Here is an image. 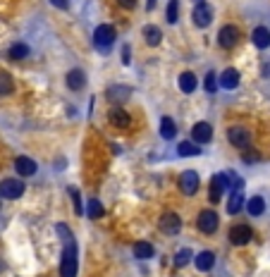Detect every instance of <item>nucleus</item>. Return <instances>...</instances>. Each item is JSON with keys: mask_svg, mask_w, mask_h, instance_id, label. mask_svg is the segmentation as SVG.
Masks as SVG:
<instances>
[{"mask_svg": "<svg viewBox=\"0 0 270 277\" xmlns=\"http://www.w3.org/2000/svg\"><path fill=\"white\" fill-rule=\"evenodd\" d=\"M158 227H160V232L163 234H177L182 229V220H180V215L177 213H165L163 217H160V222H158Z\"/></svg>", "mask_w": 270, "mask_h": 277, "instance_id": "obj_7", "label": "nucleus"}, {"mask_svg": "<svg viewBox=\"0 0 270 277\" xmlns=\"http://www.w3.org/2000/svg\"><path fill=\"white\" fill-rule=\"evenodd\" d=\"M144 38H146V43H148V46H158L160 41H163V34H160V29L158 27H146L144 29Z\"/></svg>", "mask_w": 270, "mask_h": 277, "instance_id": "obj_23", "label": "nucleus"}, {"mask_svg": "<svg viewBox=\"0 0 270 277\" xmlns=\"http://www.w3.org/2000/svg\"><path fill=\"white\" fill-rule=\"evenodd\" d=\"M215 89H218V76H215V72H208L206 74V91L213 93Z\"/></svg>", "mask_w": 270, "mask_h": 277, "instance_id": "obj_34", "label": "nucleus"}, {"mask_svg": "<svg viewBox=\"0 0 270 277\" xmlns=\"http://www.w3.org/2000/svg\"><path fill=\"white\" fill-rule=\"evenodd\" d=\"M14 170H17V174H22V177H31V174H36L38 167H36V163L31 158H24V155H22V158L14 160Z\"/></svg>", "mask_w": 270, "mask_h": 277, "instance_id": "obj_14", "label": "nucleus"}, {"mask_svg": "<svg viewBox=\"0 0 270 277\" xmlns=\"http://www.w3.org/2000/svg\"><path fill=\"white\" fill-rule=\"evenodd\" d=\"M191 138H194V144H208V141H213V127L208 125V122H199V125L191 127Z\"/></svg>", "mask_w": 270, "mask_h": 277, "instance_id": "obj_12", "label": "nucleus"}, {"mask_svg": "<svg viewBox=\"0 0 270 277\" xmlns=\"http://www.w3.org/2000/svg\"><path fill=\"white\" fill-rule=\"evenodd\" d=\"M50 3H53L55 7H60V10H67L69 7V0H50Z\"/></svg>", "mask_w": 270, "mask_h": 277, "instance_id": "obj_37", "label": "nucleus"}, {"mask_svg": "<svg viewBox=\"0 0 270 277\" xmlns=\"http://www.w3.org/2000/svg\"><path fill=\"white\" fill-rule=\"evenodd\" d=\"M218 43H220L222 48H235L237 43H239V29L232 27V24H227V27L220 29V34H218Z\"/></svg>", "mask_w": 270, "mask_h": 277, "instance_id": "obj_8", "label": "nucleus"}, {"mask_svg": "<svg viewBox=\"0 0 270 277\" xmlns=\"http://www.w3.org/2000/svg\"><path fill=\"white\" fill-rule=\"evenodd\" d=\"M86 215H89V217H101V215H103V206L93 199V201H89V206H86Z\"/></svg>", "mask_w": 270, "mask_h": 277, "instance_id": "obj_32", "label": "nucleus"}, {"mask_svg": "<svg viewBox=\"0 0 270 277\" xmlns=\"http://www.w3.org/2000/svg\"><path fill=\"white\" fill-rule=\"evenodd\" d=\"M225 189H227V174H213V180H210V191H208V199L213 203H218L225 194Z\"/></svg>", "mask_w": 270, "mask_h": 277, "instance_id": "obj_9", "label": "nucleus"}, {"mask_svg": "<svg viewBox=\"0 0 270 277\" xmlns=\"http://www.w3.org/2000/svg\"><path fill=\"white\" fill-rule=\"evenodd\" d=\"M199 229H201L203 234H213L215 229H218V225H220V217H218V213L215 210H203L201 215H199Z\"/></svg>", "mask_w": 270, "mask_h": 277, "instance_id": "obj_6", "label": "nucleus"}, {"mask_svg": "<svg viewBox=\"0 0 270 277\" xmlns=\"http://www.w3.org/2000/svg\"><path fill=\"white\" fill-rule=\"evenodd\" d=\"M67 191H69V196H72L74 210H76V213H82V194H79V189H76V187H69Z\"/></svg>", "mask_w": 270, "mask_h": 277, "instance_id": "obj_33", "label": "nucleus"}, {"mask_svg": "<svg viewBox=\"0 0 270 277\" xmlns=\"http://www.w3.org/2000/svg\"><path fill=\"white\" fill-rule=\"evenodd\" d=\"M189 261H191V251H189V249H182L180 253L172 258V265H175V268H184Z\"/></svg>", "mask_w": 270, "mask_h": 277, "instance_id": "obj_29", "label": "nucleus"}, {"mask_svg": "<svg viewBox=\"0 0 270 277\" xmlns=\"http://www.w3.org/2000/svg\"><path fill=\"white\" fill-rule=\"evenodd\" d=\"M177 19H180V3H177V0H170V3H167V22L175 24Z\"/></svg>", "mask_w": 270, "mask_h": 277, "instance_id": "obj_30", "label": "nucleus"}, {"mask_svg": "<svg viewBox=\"0 0 270 277\" xmlns=\"http://www.w3.org/2000/svg\"><path fill=\"white\" fill-rule=\"evenodd\" d=\"M227 189H232V191H242L244 189V182H242V177L239 174H227Z\"/></svg>", "mask_w": 270, "mask_h": 277, "instance_id": "obj_31", "label": "nucleus"}, {"mask_svg": "<svg viewBox=\"0 0 270 277\" xmlns=\"http://www.w3.org/2000/svg\"><path fill=\"white\" fill-rule=\"evenodd\" d=\"M199 3H201V0H199Z\"/></svg>", "mask_w": 270, "mask_h": 277, "instance_id": "obj_40", "label": "nucleus"}, {"mask_svg": "<svg viewBox=\"0 0 270 277\" xmlns=\"http://www.w3.org/2000/svg\"><path fill=\"white\" fill-rule=\"evenodd\" d=\"M177 153L184 155V158H187V155H201V146L194 144V141H182V144L177 146Z\"/></svg>", "mask_w": 270, "mask_h": 277, "instance_id": "obj_21", "label": "nucleus"}, {"mask_svg": "<svg viewBox=\"0 0 270 277\" xmlns=\"http://www.w3.org/2000/svg\"><path fill=\"white\" fill-rule=\"evenodd\" d=\"M129 115H127L122 108H115V110H110V125L112 127H118V129H127L129 127Z\"/></svg>", "mask_w": 270, "mask_h": 277, "instance_id": "obj_17", "label": "nucleus"}, {"mask_svg": "<svg viewBox=\"0 0 270 277\" xmlns=\"http://www.w3.org/2000/svg\"><path fill=\"white\" fill-rule=\"evenodd\" d=\"M196 84H199V79H196L194 72H182L180 74V89L184 91V93H194Z\"/></svg>", "mask_w": 270, "mask_h": 277, "instance_id": "obj_19", "label": "nucleus"}, {"mask_svg": "<svg viewBox=\"0 0 270 277\" xmlns=\"http://www.w3.org/2000/svg\"><path fill=\"white\" fill-rule=\"evenodd\" d=\"M29 55V46L27 43H14L12 48H10V57L12 60H22V57Z\"/></svg>", "mask_w": 270, "mask_h": 277, "instance_id": "obj_28", "label": "nucleus"}, {"mask_svg": "<svg viewBox=\"0 0 270 277\" xmlns=\"http://www.w3.org/2000/svg\"><path fill=\"white\" fill-rule=\"evenodd\" d=\"M115 43V27L112 24H101V27L93 31V46H96L101 53H108Z\"/></svg>", "mask_w": 270, "mask_h": 277, "instance_id": "obj_2", "label": "nucleus"}, {"mask_svg": "<svg viewBox=\"0 0 270 277\" xmlns=\"http://www.w3.org/2000/svg\"><path fill=\"white\" fill-rule=\"evenodd\" d=\"M239 79H242V76H239V72H237V69H225V72H222V76L220 79H218V82H220V86L222 89H237V86H239Z\"/></svg>", "mask_w": 270, "mask_h": 277, "instance_id": "obj_15", "label": "nucleus"}, {"mask_svg": "<svg viewBox=\"0 0 270 277\" xmlns=\"http://www.w3.org/2000/svg\"><path fill=\"white\" fill-rule=\"evenodd\" d=\"M132 96V89H127V86H112V89H108V98L110 101H115V98H129Z\"/></svg>", "mask_w": 270, "mask_h": 277, "instance_id": "obj_27", "label": "nucleus"}, {"mask_svg": "<svg viewBox=\"0 0 270 277\" xmlns=\"http://www.w3.org/2000/svg\"><path fill=\"white\" fill-rule=\"evenodd\" d=\"M118 3L122 7H127V10H129V7H137V0H118Z\"/></svg>", "mask_w": 270, "mask_h": 277, "instance_id": "obj_38", "label": "nucleus"}, {"mask_svg": "<svg viewBox=\"0 0 270 277\" xmlns=\"http://www.w3.org/2000/svg\"><path fill=\"white\" fill-rule=\"evenodd\" d=\"M258 160H261V155H258L256 151H249V153H244V163H258Z\"/></svg>", "mask_w": 270, "mask_h": 277, "instance_id": "obj_35", "label": "nucleus"}, {"mask_svg": "<svg viewBox=\"0 0 270 277\" xmlns=\"http://www.w3.org/2000/svg\"><path fill=\"white\" fill-rule=\"evenodd\" d=\"M65 82H67V86L72 91H79L86 86V74H84L82 69H69L67 76H65Z\"/></svg>", "mask_w": 270, "mask_h": 277, "instance_id": "obj_13", "label": "nucleus"}, {"mask_svg": "<svg viewBox=\"0 0 270 277\" xmlns=\"http://www.w3.org/2000/svg\"><path fill=\"white\" fill-rule=\"evenodd\" d=\"M251 41H254V46L256 48H268L270 46V29H265V27H256L254 29V34H251Z\"/></svg>", "mask_w": 270, "mask_h": 277, "instance_id": "obj_16", "label": "nucleus"}, {"mask_svg": "<svg viewBox=\"0 0 270 277\" xmlns=\"http://www.w3.org/2000/svg\"><path fill=\"white\" fill-rule=\"evenodd\" d=\"M191 19H194V24L199 29H206L210 22H213V7L208 5V3H196L194 12H191Z\"/></svg>", "mask_w": 270, "mask_h": 277, "instance_id": "obj_4", "label": "nucleus"}, {"mask_svg": "<svg viewBox=\"0 0 270 277\" xmlns=\"http://www.w3.org/2000/svg\"><path fill=\"white\" fill-rule=\"evenodd\" d=\"M227 138H229V144L235 146V148H239V151H246L251 146V134H249V129H244V127H229Z\"/></svg>", "mask_w": 270, "mask_h": 277, "instance_id": "obj_3", "label": "nucleus"}, {"mask_svg": "<svg viewBox=\"0 0 270 277\" xmlns=\"http://www.w3.org/2000/svg\"><path fill=\"white\" fill-rule=\"evenodd\" d=\"M22 194H24V184H22L20 180L10 177V180H3V182H0V196H5V199L14 201V199H20Z\"/></svg>", "mask_w": 270, "mask_h": 277, "instance_id": "obj_5", "label": "nucleus"}, {"mask_svg": "<svg viewBox=\"0 0 270 277\" xmlns=\"http://www.w3.org/2000/svg\"><path fill=\"white\" fill-rule=\"evenodd\" d=\"M180 187H182V191H184L187 196H194L196 191H199V174H196L194 170H187V172H182Z\"/></svg>", "mask_w": 270, "mask_h": 277, "instance_id": "obj_11", "label": "nucleus"}, {"mask_svg": "<svg viewBox=\"0 0 270 277\" xmlns=\"http://www.w3.org/2000/svg\"><path fill=\"white\" fill-rule=\"evenodd\" d=\"M122 63L125 65L132 63V48H129V46H122Z\"/></svg>", "mask_w": 270, "mask_h": 277, "instance_id": "obj_36", "label": "nucleus"}, {"mask_svg": "<svg viewBox=\"0 0 270 277\" xmlns=\"http://www.w3.org/2000/svg\"><path fill=\"white\" fill-rule=\"evenodd\" d=\"M156 251H153V246L148 242H137L134 244V256L141 258V261H146V258H151Z\"/></svg>", "mask_w": 270, "mask_h": 277, "instance_id": "obj_22", "label": "nucleus"}, {"mask_svg": "<svg viewBox=\"0 0 270 277\" xmlns=\"http://www.w3.org/2000/svg\"><path fill=\"white\" fill-rule=\"evenodd\" d=\"M146 7H148V10H153V7H156V0H148V5H146Z\"/></svg>", "mask_w": 270, "mask_h": 277, "instance_id": "obj_39", "label": "nucleus"}, {"mask_svg": "<svg viewBox=\"0 0 270 277\" xmlns=\"http://www.w3.org/2000/svg\"><path fill=\"white\" fill-rule=\"evenodd\" d=\"M213 263H215V253H213V251H201V253L196 256V261H194V265L201 272L210 270V268H213Z\"/></svg>", "mask_w": 270, "mask_h": 277, "instance_id": "obj_18", "label": "nucleus"}, {"mask_svg": "<svg viewBox=\"0 0 270 277\" xmlns=\"http://www.w3.org/2000/svg\"><path fill=\"white\" fill-rule=\"evenodd\" d=\"M55 229H57V234L63 236V242H65L60 275L63 277H76V242H74V236H72V232H69V227L65 225V222H60Z\"/></svg>", "mask_w": 270, "mask_h": 277, "instance_id": "obj_1", "label": "nucleus"}, {"mask_svg": "<svg viewBox=\"0 0 270 277\" xmlns=\"http://www.w3.org/2000/svg\"><path fill=\"white\" fill-rule=\"evenodd\" d=\"M12 89H14L12 76L0 69V96H7V93H12Z\"/></svg>", "mask_w": 270, "mask_h": 277, "instance_id": "obj_26", "label": "nucleus"}, {"mask_svg": "<svg viewBox=\"0 0 270 277\" xmlns=\"http://www.w3.org/2000/svg\"><path fill=\"white\" fill-rule=\"evenodd\" d=\"M242 206H244L242 191H232V199H229V203H227V213L229 215H237L239 210H242Z\"/></svg>", "mask_w": 270, "mask_h": 277, "instance_id": "obj_24", "label": "nucleus"}, {"mask_svg": "<svg viewBox=\"0 0 270 277\" xmlns=\"http://www.w3.org/2000/svg\"><path fill=\"white\" fill-rule=\"evenodd\" d=\"M246 210H249V215H263L265 201L261 199V196H251V201L246 203Z\"/></svg>", "mask_w": 270, "mask_h": 277, "instance_id": "obj_25", "label": "nucleus"}, {"mask_svg": "<svg viewBox=\"0 0 270 277\" xmlns=\"http://www.w3.org/2000/svg\"><path fill=\"white\" fill-rule=\"evenodd\" d=\"M251 236H254V232H251L249 225H235V227L229 229V242L235 244V246H244V244H249Z\"/></svg>", "mask_w": 270, "mask_h": 277, "instance_id": "obj_10", "label": "nucleus"}, {"mask_svg": "<svg viewBox=\"0 0 270 277\" xmlns=\"http://www.w3.org/2000/svg\"><path fill=\"white\" fill-rule=\"evenodd\" d=\"M175 134H177L175 120L172 117H163V120H160V136L170 141V138H175Z\"/></svg>", "mask_w": 270, "mask_h": 277, "instance_id": "obj_20", "label": "nucleus"}]
</instances>
